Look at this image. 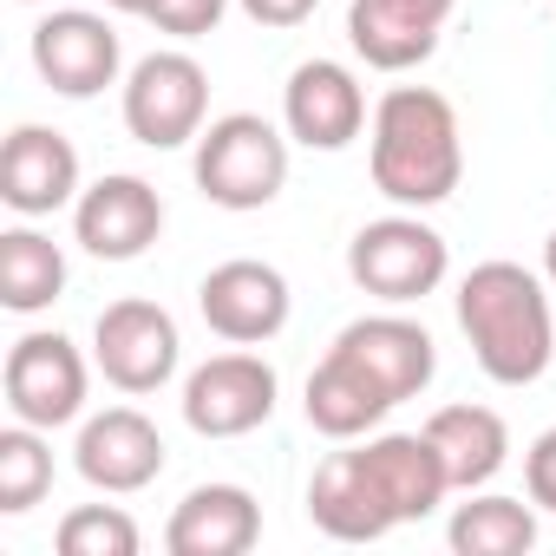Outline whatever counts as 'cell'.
I'll list each match as a JSON object with an SVG mask.
<instances>
[{"label": "cell", "mask_w": 556, "mask_h": 556, "mask_svg": "<svg viewBox=\"0 0 556 556\" xmlns=\"http://www.w3.org/2000/svg\"><path fill=\"white\" fill-rule=\"evenodd\" d=\"M458 328L497 387H530L556 354L549 295L523 262H478L458 289Z\"/></svg>", "instance_id": "obj_1"}, {"label": "cell", "mask_w": 556, "mask_h": 556, "mask_svg": "<svg viewBox=\"0 0 556 556\" xmlns=\"http://www.w3.org/2000/svg\"><path fill=\"white\" fill-rule=\"evenodd\" d=\"M118 14H151V0H112Z\"/></svg>", "instance_id": "obj_30"}, {"label": "cell", "mask_w": 556, "mask_h": 556, "mask_svg": "<svg viewBox=\"0 0 556 556\" xmlns=\"http://www.w3.org/2000/svg\"><path fill=\"white\" fill-rule=\"evenodd\" d=\"M203 105H210V79H203V66L190 53H151V60H138V73L125 86V125L151 151H170V144L197 138Z\"/></svg>", "instance_id": "obj_5"}, {"label": "cell", "mask_w": 556, "mask_h": 556, "mask_svg": "<svg viewBox=\"0 0 556 556\" xmlns=\"http://www.w3.org/2000/svg\"><path fill=\"white\" fill-rule=\"evenodd\" d=\"M79 190V151L47 131V125H21L0 144V203H14L21 216H47Z\"/></svg>", "instance_id": "obj_15"}, {"label": "cell", "mask_w": 556, "mask_h": 556, "mask_svg": "<svg viewBox=\"0 0 556 556\" xmlns=\"http://www.w3.org/2000/svg\"><path fill=\"white\" fill-rule=\"evenodd\" d=\"M334 348H348L387 393H393V406L400 400H413L426 380H432V367H439V354H432V334L419 328V321H400V315H367V321H354V328H341V341Z\"/></svg>", "instance_id": "obj_18"}, {"label": "cell", "mask_w": 556, "mask_h": 556, "mask_svg": "<svg viewBox=\"0 0 556 556\" xmlns=\"http://www.w3.org/2000/svg\"><path fill=\"white\" fill-rule=\"evenodd\" d=\"M60 556H138V523L112 504H79L60 523Z\"/></svg>", "instance_id": "obj_25"}, {"label": "cell", "mask_w": 556, "mask_h": 556, "mask_svg": "<svg viewBox=\"0 0 556 556\" xmlns=\"http://www.w3.org/2000/svg\"><path fill=\"white\" fill-rule=\"evenodd\" d=\"M8 406L27 426H66L86 406V361L66 334H27L8 354Z\"/></svg>", "instance_id": "obj_9"}, {"label": "cell", "mask_w": 556, "mask_h": 556, "mask_svg": "<svg viewBox=\"0 0 556 556\" xmlns=\"http://www.w3.org/2000/svg\"><path fill=\"white\" fill-rule=\"evenodd\" d=\"M229 0H151V21L177 40H197V34H216Z\"/></svg>", "instance_id": "obj_26"}, {"label": "cell", "mask_w": 556, "mask_h": 556, "mask_svg": "<svg viewBox=\"0 0 556 556\" xmlns=\"http://www.w3.org/2000/svg\"><path fill=\"white\" fill-rule=\"evenodd\" d=\"M367 465H374L380 491L393 497L400 523H406V517H432V510L445 504V491H452L445 458H439V445H432L426 432H387V439H374V445H367Z\"/></svg>", "instance_id": "obj_20"}, {"label": "cell", "mask_w": 556, "mask_h": 556, "mask_svg": "<svg viewBox=\"0 0 556 556\" xmlns=\"http://www.w3.org/2000/svg\"><path fill=\"white\" fill-rule=\"evenodd\" d=\"M445 21H452V0H354L348 8V40H354V53L367 66L406 73V66L432 60Z\"/></svg>", "instance_id": "obj_12"}, {"label": "cell", "mask_w": 556, "mask_h": 556, "mask_svg": "<svg viewBox=\"0 0 556 556\" xmlns=\"http://www.w3.org/2000/svg\"><path fill=\"white\" fill-rule=\"evenodd\" d=\"M361 125H367V99H361L348 66H334V60L295 66V79H289V131L308 151H341V144L361 138Z\"/></svg>", "instance_id": "obj_16"}, {"label": "cell", "mask_w": 556, "mask_h": 556, "mask_svg": "<svg viewBox=\"0 0 556 556\" xmlns=\"http://www.w3.org/2000/svg\"><path fill=\"white\" fill-rule=\"evenodd\" d=\"M465 177L458 112L426 86H393L374 112V184L393 203H445Z\"/></svg>", "instance_id": "obj_2"}, {"label": "cell", "mask_w": 556, "mask_h": 556, "mask_svg": "<svg viewBox=\"0 0 556 556\" xmlns=\"http://www.w3.org/2000/svg\"><path fill=\"white\" fill-rule=\"evenodd\" d=\"M164 471V439L138 406H105L79 432V478L99 491H144Z\"/></svg>", "instance_id": "obj_14"}, {"label": "cell", "mask_w": 556, "mask_h": 556, "mask_svg": "<svg viewBox=\"0 0 556 556\" xmlns=\"http://www.w3.org/2000/svg\"><path fill=\"white\" fill-rule=\"evenodd\" d=\"M426 439L439 445L452 491L491 484L497 465H504V452H510V432H504V419H497L491 406H439V413L426 419Z\"/></svg>", "instance_id": "obj_21"}, {"label": "cell", "mask_w": 556, "mask_h": 556, "mask_svg": "<svg viewBox=\"0 0 556 556\" xmlns=\"http://www.w3.org/2000/svg\"><path fill=\"white\" fill-rule=\"evenodd\" d=\"M523 484H530V504L556 510V426L530 445V458H523Z\"/></svg>", "instance_id": "obj_27"}, {"label": "cell", "mask_w": 556, "mask_h": 556, "mask_svg": "<svg viewBox=\"0 0 556 556\" xmlns=\"http://www.w3.org/2000/svg\"><path fill=\"white\" fill-rule=\"evenodd\" d=\"M289 184V144L268 118L229 112L197 138V190L223 210H262Z\"/></svg>", "instance_id": "obj_3"}, {"label": "cell", "mask_w": 556, "mask_h": 556, "mask_svg": "<svg viewBox=\"0 0 556 556\" xmlns=\"http://www.w3.org/2000/svg\"><path fill=\"white\" fill-rule=\"evenodd\" d=\"M79 242L99 255V262H131L157 242L164 229V203L144 177H99L86 197H79Z\"/></svg>", "instance_id": "obj_13"}, {"label": "cell", "mask_w": 556, "mask_h": 556, "mask_svg": "<svg viewBox=\"0 0 556 556\" xmlns=\"http://www.w3.org/2000/svg\"><path fill=\"white\" fill-rule=\"evenodd\" d=\"M92 348L118 393H157L177 374V321L157 302H112L99 315Z\"/></svg>", "instance_id": "obj_7"}, {"label": "cell", "mask_w": 556, "mask_h": 556, "mask_svg": "<svg viewBox=\"0 0 556 556\" xmlns=\"http://www.w3.org/2000/svg\"><path fill=\"white\" fill-rule=\"evenodd\" d=\"M197 308L210 321V334H223L229 348H255V341H275L289 321V282H282V268H268V262H223L203 275V289H197Z\"/></svg>", "instance_id": "obj_6"}, {"label": "cell", "mask_w": 556, "mask_h": 556, "mask_svg": "<svg viewBox=\"0 0 556 556\" xmlns=\"http://www.w3.org/2000/svg\"><path fill=\"white\" fill-rule=\"evenodd\" d=\"M34 66H40V79L53 92L92 99V92H105L118 79V34L99 14H79V8L47 14L34 27Z\"/></svg>", "instance_id": "obj_11"}, {"label": "cell", "mask_w": 556, "mask_h": 556, "mask_svg": "<svg viewBox=\"0 0 556 556\" xmlns=\"http://www.w3.org/2000/svg\"><path fill=\"white\" fill-rule=\"evenodd\" d=\"M308 517L334 536V543H374L400 523L393 497L380 491L367 452H328L308 478Z\"/></svg>", "instance_id": "obj_10"}, {"label": "cell", "mask_w": 556, "mask_h": 556, "mask_svg": "<svg viewBox=\"0 0 556 556\" xmlns=\"http://www.w3.org/2000/svg\"><path fill=\"white\" fill-rule=\"evenodd\" d=\"M348 275L380 302H419L445 282V236L419 216H380L348 242Z\"/></svg>", "instance_id": "obj_4"}, {"label": "cell", "mask_w": 556, "mask_h": 556, "mask_svg": "<svg viewBox=\"0 0 556 556\" xmlns=\"http://www.w3.org/2000/svg\"><path fill=\"white\" fill-rule=\"evenodd\" d=\"M393 413V393L348 354L334 348L315 374H308V426L328 439H361L367 426H380Z\"/></svg>", "instance_id": "obj_19"}, {"label": "cell", "mask_w": 556, "mask_h": 556, "mask_svg": "<svg viewBox=\"0 0 556 556\" xmlns=\"http://www.w3.org/2000/svg\"><path fill=\"white\" fill-rule=\"evenodd\" d=\"M315 8H321V0H242V14L255 27H302Z\"/></svg>", "instance_id": "obj_28"}, {"label": "cell", "mask_w": 556, "mask_h": 556, "mask_svg": "<svg viewBox=\"0 0 556 556\" xmlns=\"http://www.w3.org/2000/svg\"><path fill=\"white\" fill-rule=\"evenodd\" d=\"M536 543V517L517 497H471L452 517V549L458 556H523Z\"/></svg>", "instance_id": "obj_23"}, {"label": "cell", "mask_w": 556, "mask_h": 556, "mask_svg": "<svg viewBox=\"0 0 556 556\" xmlns=\"http://www.w3.org/2000/svg\"><path fill=\"white\" fill-rule=\"evenodd\" d=\"M255 536H262V510L242 484H197L164 530L170 556H242L255 549Z\"/></svg>", "instance_id": "obj_17"}, {"label": "cell", "mask_w": 556, "mask_h": 556, "mask_svg": "<svg viewBox=\"0 0 556 556\" xmlns=\"http://www.w3.org/2000/svg\"><path fill=\"white\" fill-rule=\"evenodd\" d=\"M47 484H53L47 445L34 432H0V510H8V517L34 510L47 497Z\"/></svg>", "instance_id": "obj_24"}, {"label": "cell", "mask_w": 556, "mask_h": 556, "mask_svg": "<svg viewBox=\"0 0 556 556\" xmlns=\"http://www.w3.org/2000/svg\"><path fill=\"white\" fill-rule=\"evenodd\" d=\"M60 289H66V255L47 236H34V229H8V236H0V308L34 315Z\"/></svg>", "instance_id": "obj_22"}, {"label": "cell", "mask_w": 556, "mask_h": 556, "mask_svg": "<svg viewBox=\"0 0 556 556\" xmlns=\"http://www.w3.org/2000/svg\"><path fill=\"white\" fill-rule=\"evenodd\" d=\"M543 268H549V282H556V229H549V242H543Z\"/></svg>", "instance_id": "obj_29"}, {"label": "cell", "mask_w": 556, "mask_h": 556, "mask_svg": "<svg viewBox=\"0 0 556 556\" xmlns=\"http://www.w3.org/2000/svg\"><path fill=\"white\" fill-rule=\"evenodd\" d=\"M275 413V367L255 361V354H216L190 374L184 387V419L203 432V439H236V432H255L262 419Z\"/></svg>", "instance_id": "obj_8"}]
</instances>
